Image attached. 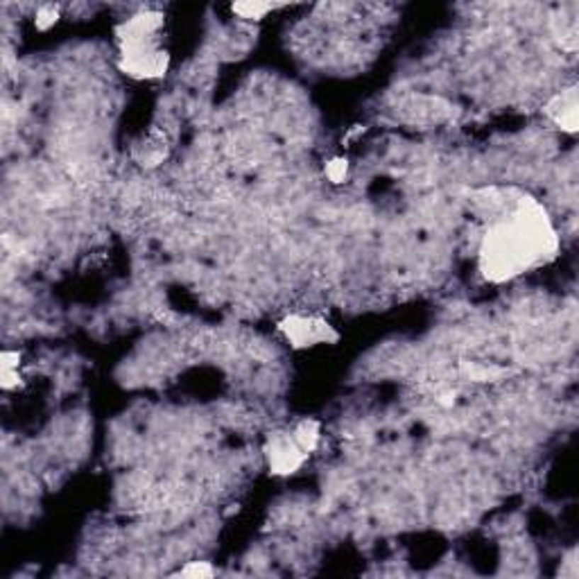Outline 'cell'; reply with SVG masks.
Returning a JSON list of instances; mask_svg holds the SVG:
<instances>
[{
  "label": "cell",
  "mask_w": 579,
  "mask_h": 579,
  "mask_svg": "<svg viewBox=\"0 0 579 579\" xmlns=\"http://www.w3.org/2000/svg\"><path fill=\"white\" fill-rule=\"evenodd\" d=\"M347 161H333L330 163V168H328V176L333 181H339L342 176H344V172H347V165H344Z\"/></svg>",
  "instance_id": "6"
},
{
  "label": "cell",
  "mask_w": 579,
  "mask_h": 579,
  "mask_svg": "<svg viewBox=\"0 0 579 579\" xmlns=\"http://www.w3.org/2000/svg\"><path fill=\"white\" fill-rule=\"evenodd\" d=\"M554 249V231L543 210L527 202L493 224L482 242V271L491 281L521 274Z\"/></svg>",
  "instance_id": "1"
},
{
  "label": "cell",
  "mask_w": 579,
  "mask_h": 579,
  "mask_svg": "<svg viewBox=\"0 0 579 579\" xmlns=\"http://www.w3.org/2000/svg\"><path fill=\"white\" fill-rule=\"evenodd\" d=\"M269 5H233L235 14H240L242 18H261L265 11H269Z\"/></svg>",
  "instance_id": "4"
},
{
  "label": "cell",
  "mask_w": 579,
  "mask_h": 579,
  "mask_svg": "<svg viewBox=\"0 0 579 579\" xmlns=\"http://www.w3.org/2000/svg\"><path fill=\"white\" fill-rule=\"evenodd\" d=\"M303 448L299 446V442L294 439V434H281L269 439V448H267V457H269V466L276 471V473H294L299 468V464L303 462Z\"/></svg>",
  "instance_id": "2"
},
{
  "label": "cell",
  "mask_w": 579,
  "mask_h": 579,
  "mask_svg": "<svg viewBox=\"0 0 579 579\" xmlns=\"http://www.w3.org/2000/svg\"><path fill=\"white\" fill-rule=\"evenodd\" d=\"M283 330L297 344H313V342H319L324 337V324L313 317H290L283 324Z\"/></svg>",
  "instance_id": "3"
},
{
  "label": "cell",
  "mask_w": 579,
  "mask_h": 579,
  "mask_svg": "<svg viewBox=\"0 0 579 579\" xmlns=\"http://www.w3.org/2000/svg\"><path fill=\"white\" fill-rule=\"evenodd\" d=\"M181 575H193V577H204V575H213V568L208 563H191V566H186V568L181 570Z\"/></svg>",
  "instance_id": "5"
}]
</instances>
